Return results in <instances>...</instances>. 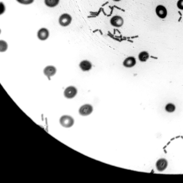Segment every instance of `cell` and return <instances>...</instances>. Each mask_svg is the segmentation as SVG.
Wrapping results in <instances>:
<instances>
[{
  "label": "cell",
  "instance_id": "obj_18",
  "mask_svg": "<svg viewBox=\"0 0 183 183\" xmlns=\"http://www.w3.org/2000/svg\"><path fill=\"white\" fill-rule=\"evenodd\" d=\"M112 1H115V2H119V1H121V0H112Z\"/></svg>",
  "mask_w": 183,
  "mask_h": 183
},
{
  "label": "cell",
  "instance_id": "obj_11",
  "mask_svg": "<svg viewBox=\"0 0 183 183\" xmlns=\"http://www.w3.org/2000/svg\"><path fill=\"white\" fill-rule=\"evenodd\" d=\"M79 67L83 71H88L91 70L92 65L91 62L88 60H84L80 63Z\"/></svg>",
  "mask_w": 183,
  "mask_h": 183
},
{
  "label": "cell",
  "instance_id": "obj_6",
  "mask_svg": "<svg viewBox=\"0 0 183 183\" xmlns=\"http://www.w3.org/2000/svg\"><path fill=\"white\" fill-rule=\"evenodd\" d=\"M77 90L75 87L70 86L68 87L65 90L64 95L65 97L67 98L71 99L73 98L77 95Z\"/></svg>",
  "mask_w": 183,
  "mask_h": 183
},
{
  "label": "cell",
  "instance_id": "obj_10",
  "mask_svg": "<svg viewBox=\"0 0 183 183\" xmlns=\"http://www.w3.org/2000/svg\"><path fill=\"white\" fill-rule=\"evenodd\" d=\"M56 69L54 66H48L44 69V73L45 75L47 76L49 79H50L51 76H54L56 73Z\"/></svg>",
  "mask_w": 183,
  "mask_h": 183
},
{
  "label": "cell",
  "instance_id": "obj_3",
  "mask_svg": "<svg viewBox=\"0 0 183 183\" xmlns=\"http://www.w3.org/2000/svg\"><path fill=\"white\" fill-rule=\"evenodd\" d=\"M72 17L68 14L64 13L60 16L59 19V23L60 26H68L71 24L72 21Z\"/></svg>",
  "mask_w": 183,
  "mask_h": 183
},
{
  "label": "cell",
  "instance_id": "obj_9",
  "mask_svg": "<svg viewBox=\"0 0 183 183\" xmlns=\"http://www.w3.org/2000/svg\"><path fill=\"white\" fill-rule=\"evenodd\" d=\"M168 164V162L166 159H161L158 160L156 163V168L159 171H162L166 168Z\"/></svg>",
  "mask_w": 183,
  "mask_h": 183
},
{
  "label": "cell",
  "instance_id": "obj_8",
  "mask_svg": "<svg viewBox=\"0 0 183 183\" xmlns=\"http://www.w3.org/2000/svg\"><path fill=\"white\" fill-rule=\"evenodd\" d=\"M136 60L133 57H129L124 60L123 65L126 68H132L136 65Z\"/></svg>",
  "mask_w": 183,
  "mask_h": 183
},
{
  "label": "cell",
  "instance_id": "obj_13",
  "mask_svg": "<svg viewBox=\"0 0 183 183\" xmlns=\"http://www.w3.org/2000/svg\"><path fill=\"white\" fill-rule=\"evenodd\" d=\"M149 55L148 53L146 51H142L138 55V59L140 61L145 62L148 59Z\"/></svg>",
  "mask_w": 183,
  "mask_h": 183
},
{
  "label": "cell",
  "instance_id": "obj_16",
  "mask_svg": "<svg viewBox=\"0 0 183 183\" xmlns=\"http://www.w3.org/2000/svg\"><path fill=\"white\" fill-rule=\"evenodd\" d=\"M17 2L21 4L24 5H29L32 3L35 0H16Z\"/></svg>",
  "mask_w": 183,
  "mask_h": 183
},
{
  "label": "cell",
  "instance_id": "obj_4",
  "mask_svg": "<svg viewBox=\"0 0 183 183\" xmlns=\"http://www.w3.org/2000/svg\"><path fill=\"white\" fill-rule=\"evenodd\" d=\"M155 12L157 17L161 19L166 18L168 15V10L166 7L162 5H158L156 7Z\"/></svg>",
  "mask_w": 183,
  "mask_h": 183
},
{
  "label": "cell",
  "instance_id": "obj_7",
  "mask_svg": "<svg viewBox=\"0 0 183 183\" xmlns=\"http://www.w3.org/2000/svg\"><path fill=\"white\" fill-rule=\"evenodd\" d=\"M49 36V30L46 28H42L39 30L37 33V36L40 40H47Z\"/></svg>",
  "mask_w": 183,
  "mask_h": 183
},
{
  "label": "cell",
  "instance_id": "obj_5",
  "mask_svg": "<svg viewBox=\"0 0 183 183\" xmlns=\"http://www.w3.org/2000/svg\"><path fill=\"white\" fill-rule=\"evenodd\" d=\"M93 111V107L91 105L85 104L80 108L79 112L82 116H87L92 113Z\"/></svg>",
  "mask_w": 183,
  "mask_h": 183
},
{
  "label": "cell",
  "instance_id": "obj_12",
  "mask_svg": "<svg viewBox=\"0 0 183 183\" xmlns=\"http://www.w3.org/2000/svg\"><path fill=\"white\" fill-rule=\"evenodd\" d=\"M60 0H44V3L46 6L50 8L57 6Z\"/></svg>",
  "mask_w": 183,
  "mask_h": 183
},
{
  "label": "cell",
  "instance_id": "obj_2",
  "mask_svg": "<svg viewBox=\"0 0 183 183\" xmlns=\"http://www.w3.org/2000/svg\"><path fill=\"white\" fill-rule=\"evenodd\" d=\"M110 24L115 28H120L123 25L124 20L123 18L120 15H115L112 17L110 20Z\"/></svg>",
  "mask_w": 183,
  "mask_h": 183
},
{
  "label": "cell",
  "instance_id": "obj_15",
  "mask_svg": "<svg viewBox=\"0 0 183 183\" xmlns=\"http://www.w3.org/2000/svg\"><path fill=\"white\" fill-rule=\"evenodd\" d=\"M7 44L6 42L3 40H1L0 42V51H4L7 49Z\"/></svg>",
  "mask_w": 183,
  "mask_h": 183
},
{
  "label": "cell",
  "instance_id": "obj_14",
  "mask_svg": "<svg viewBox=\"0 0 183 183\" xmlns=\"http://www.w3.org/2000/svg\"><path fill=\"white\" fill-rule=\"evenodd\" d=\"M165 109L167 111L169 112H172L175 111V107L173 104H169L166 106Z\"/></svg>",
  "mask_w": 183,
  "mask_h": 183
},
{
  "label": "cell",
  "instance_id": "obj_17",
  "mask_svg": "<svg viewBox=\"0 0 183 183\" xmlns=\"http://www.w3.org/2000/svg\"><path fill=\"white\" fill-rule=\"evenodd\" d=\"M177 6L179 9L183 10V0H178L177 3Z\"/></svg>",
  "mask_w": 183,
  "mask_h": 183
},
{
  "label": "cell",
  "instance_id": "obj_1",
  "mask_svg": "<svg viewBox=\"0 0 183 183\" xmlns=\"http://www.w3.org/2000/svg\"><path fill=\"white\" fill-rule=\"evenodd\" d=\"M60 123L62 126L65 128H70L73 126L74 120L72 117L69 115H65L61 117L60 120Z\"/></svg>",
  "mask_w": 183,
  "mask_h": 183
}]
</instances>
